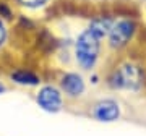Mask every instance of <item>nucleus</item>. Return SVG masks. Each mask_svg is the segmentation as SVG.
<instances>
[{
  "label": "nucleus",
  "instance_id": "20e7f679",
  "mask_svg": "<svg viewBox=\"0 0 146 136\" xmlns=\"http://www.w3.org/2000/svg\"><path fill=\"white\" fill-rule=\"evenodd\" d=\"M36 100L42 110L50 112V114L60 112L63 105L62 91L57 89L55 86H42L36 96Z\"/></svg>",
  "mask_w": 146,
  "mask_h": 136
},
{
  "label": "nucleus",
  "instance_id": "1a4fd4ad",
  "mask_svg": "<svg viewBox=\"0 0 146 136\" xmlns=\"http://www.w3.org/2000/svg\"><path fill=\"white\" fill-rule=\"evenodd\" d=\"M49 0H16V3L23 8H29V10H37L47 5Z\"/></svg>",
  "mask_w": 146,
  "mask_h": 136
},
{
  "label": "nucleus",
  "instance_id": "9b49d317",
  "mask_svg": "<svg viewBox=\"0 0 146 136\" xmlns=\"http://www.w3.org/2000/svg\"><path fill=\"white\" fill-rule=\"evenodd\" d=\"M0 16H5V18L10 16V10L7 8V5L3 3V2H0Z\"/></svg>",
  "mask_w": 146,
  "mask_h": 136
},
{
  "label": "nucleus",
  "instance_id": "7ed1b4c3",
  "mask_svg": "<svg viewBox=\"0 0 146 136\" xmlns=\"http://www.w3.org/2000/svg\"><path fill=\"white\" fill-rule=\"evenodd\" d=\"M136 32V24L131 18H120V20H115L112 28L109 31V36H107V41H109L110 49H123L127 47L130 41L133 39Z\"/></svg>",
  "mask_w": 146,
  "mask_h": 136
},
{
  "label": "nucleus",
  "instance_id": "f257e3e1",
  "mask_svg": "<svg viewBox=\"0 0 146 136\" xmlns=\"http://www.w3.org/2000/svg\"><path fill=\"white\" fill-rule=\"evenodd\" d=\"M109 88L115 91H131L138 92L145 84V75L141 67L133 62H125L119 65L107 78Z\"/></svg>",
  "mask_w": 146,
  "mask_h": 136
},
{
  "label": "nucleus",
  "instance_id": "39448f33",
  "mask_svg": "<svg viewBox=\"0 0 146 136\" xmlns=\"http://www.w3.org/2000/svg\"><path fill=\"white\" fill-rule=\"evenodd\" d=\"M120 114H122V109H120V104L115 99H102L94 105L93 109L94 118L98 121H102V123L117 121L120 118Z\"/></svg>",
  "mask_w": 146,
  "mask_h": 136
},
{
  "label": "nucleus",
  "instance_id": "f8f14e48",
  "mask_svg": "<svg viewBox=\"0 0 146 136\" xmlns=\"http://www.w3.org/2000/svg\"><path fill=\"white\" fill-rule=\"evenodd\" d=\"M3 92H7V86L3 83H0V94H3Z\"/></svg>",
  "mask_w": 146,
  "mask_h": 136
},
{
  "label": "nucleus",
  "instance_id": "6e6552de",
  "mask_svg": "<svg viewBox=\"0 0 146 136\" xmlns=\"http://www.w3.org/2000/svg\"><path fill=\"white\" fill-rule=\"evenodd\" d=\"M10 78L20 86H37L41 83V78L34 75L33 71H26V70H16L10 75Z\"/></svg>",
  "mask_w": 146,
  "mask_h": 136
},
{
  "label": "nucleus",
  "instance_id": "f03ea898",
  "mask_svg": "<svg viewBox=\"0 0 146 136\" xmlns=\"http://www.w3.org/2000/svg\"><path fill=\"white\" fill-rule=\"evenodd\" d=\"M101 52V41L89 29H84L75 42V57L83 70H91L98 63Z\"/></svg>",
  "mask_w": 146,
  "mask_h": 136
},
{
  "label": "nucleus",
  "instance_id": "0eeeda50",
  "mask_svg": "<svg viewBox=\"0 0 146 136\" xmlns=\"http://www.w3.org/2000/svg\"><path fill=\"white\" fill-rule=\"evenodd\" d=\"M114 21L115 20L110 18V16H96V18L91 20L88 29L99 41H102V39H106V37L109 36V31H110V28H112V24H114Z\"/></svg>",
  "mask_w": 146,
  "mask_h": 136
},
{
  "label": "nucleus",
  "instance_id": "423d86ee",
  "mask_svg": "<svg viewBox=\"0 0 146 136\" xmlns=\"http://www.w3.org/2000/svg\"><path fill=\"white\" fill-rule=\"evenodd\" d=\"M60 88L65 92V96L68 97H80L83 96L84 89H86V84H84V79L81 75L78 73H67L62 76V81H60Z\"/></svg>",
  "mask_w": 146,
  "mask_h": 136
},
{
  "label": "nucleus",
  "instance_id": "9d476101",
  "mask_svg": "<svg viewBox=\"0 0 146 136\" xmlns=\"http://www.w3.org/2000/svg\"><path fill=\"white\" fill-rule=\"evenodd\" d=\"M7 41V28H5V23L0 20V47L5 44Z\"/></svg>",
  "mask_w": 146,
  "mask_h": 136
}]
</instances>
